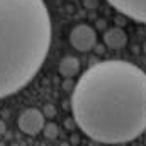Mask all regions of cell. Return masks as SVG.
Segmentation results:
<instances>
[{"label": "cell", "mask_w": 146, "mask_h": 146, "mask_svg": "<svg viewBox=\"0 0 146 146\" xmlns=\"http://www.w3.org/2000/svg\"><path fill=\"white\" fill-rule=\"evenodd\" d=\"M72 112L78 127L97 143L136 139L146 131V73L122 60L90 66L75 85Z\"/></svg>", "instance_id": "6da1fadb"}, {"label": "cell", "mask_w": 146, "mask_h": 146, "mask_svg": "<svg viewBox=\"0 0 146 146\" xmlns=\"http://www.w3.org/2000/svg\"><path fill=\"white\" fill-rule=\"evenodd\" d=\"M49 42L51 19L44 0H0V99L34 78Z\"/></svg>", "instance_id": "7a4b0ae2"}, {"label": "cell", "mask_w": 146, "mask_h": 146, "mask_svg": "<svg viewBox=\"0 0 146 146\" xmlns=\"http://www.w3.org/2000/svg\"><path fill=\"white\" fill-rule=\"evenodd\" d=\"M70 42H72V46L75 49L85 53V51H90L95 46L97 34H95L94 27H90L88 24H78L70 33Z\"/></svg>", "instance_id": "3957f363"}, {"label": "cell", "mask_w": 146, "mask_h": 146, "mask_svg": "<svg viewBox=\"0 0 146 146\" xmlns=\"http://www.w3.org/2000/svg\"><path fill=\"white\" fill-rule=\"evenodd\" d=\"M19 129L29 136H36L44 129V115L39 109H26L19 115Z\"/></svg>", "instance_id": "277c9868"}, {"label": "cell", "mask_w": 146, "mask_h": 146, "mask_svg": "<svg viewBox=\"0 0 146 146\" xmlns=\"http://www.w3.org/2000/svg\"><path fill=\"white\" fill-rule=\"evenodd\" d=\"M121 14L146 24V0H107Z\"/></svg>", "instance_id": "5b68a950"}, {"label": "cell", "mask_w": 146, "mask_h": 146, "mask_svg": "<svg viewBox=\"0 0 146 146\" xmlns=\"http://www.w3.org/2000/svg\"><path fill=\"white\" fill-rule=\"evenodd\" d=\"M104 42L112 49H121L127 42V34L121 27H112L104 34Z\"/></svg>", "instance_id": "8992f818"}, {"label": "cell", "mask_w": 146, "mask_h": 146, "mask_svg": "<svg viewBox=\"0 0 146 146\" xmlns=\"http://www.w3.org/2000/svg\"><path fill=\"white\" fill-rule=\"evenodd\" d=\"M78 68H80L78 60L73 58V56L63 58L61 63H60V73H61L63 76H75V75L78 73Z\"/></svg>", "instance_id": "52a82bcc"}, {"label": "cell", "mask_w": 146, "mask_h": 146, "mask_svg": "<svg viewBox=\"0 0 146 146\" xmlns=\"http://www.w3.org/2000/svg\"><path fill=\"white\" fill-rule=\"evenodd\" d=\"M92 3L95 5V3H97V0H85V5H87V7H92Z\"/></svg>", "instance_id": "ba28073f"}, {"label": "cell", "mask_w": 146, "mask_h": 146, "mask_svg": "<svg viewBox=\"0 0 146 146\" xmlns=\"http://www.w3.org/2000/svg\"><path fill=\"white\" fill-rule=\"evenodd\" d=\"M3 131H5V126H3V122H2V121H0V134H2V133H3Z\"/></svg>", "instance_id": "9c48e42d"}]
</instances>
